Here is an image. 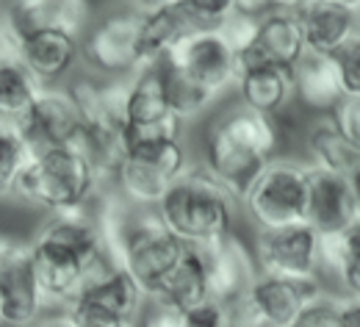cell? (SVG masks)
Segmentation results:
<instances>
[{
	"label": "cell",
	"mask_w": 360,
	"mask_h": 327,
	"mask_svg": "<svg viewBox=\"0 0 360 327\" xmlns=\"http://www.w3.org/2000/svg\"><path fill=\"white\" fill-rule=\"evenodd\" d=\"M28 252L47 308H67L91 272L111 261L91 205L47 214L28 241Z\"/></svg>",
	"instance_id": "6da1fadb"
},
{
	"label": "cell",
	"mask_w": 360,
	"mask_h": 327,
	"mask_svg": "<svg viewBox=\"0 0 360 327\" xmlns=\"http://www.w3.org/2000/svg\"><path fill=\"white\" fill-rule=\"evenodd\" d=\"M161 64L167 72L169 105L186 128L214 114L236 92L241 78L238 53L219 25L191 28Z\"/></svg>",
	"instance_id": "7a4b0ae2"
},
{
	"label": "cell",
	"mask_w": 360,
	"mask_h": 327,
	"mask_svg": "<svg viewBox=\"0 0 360 327\" xmlns=\"http://www.w3.org/2000/svg\"><path fill=\"white\" fill-rule=\"evenodd\" d=\"M285 141L274 117L258 114L238 100L225 103L208 120L200 139V167L214 175L241 203L247 188L271 158L283 155Z\"/></svg>",
	"instance_id": "3957f363"
},
{
	"label": "cell",
	"mask_w": 360,
	"mask_h": 327,
	"mask_svg": "<svg viewBox=\"0 0 360 327\" xmlns=\"http://www.w3.org/2000/svg\"><path fill=\"white\" fill-rule=\"evenodd\" d=\"M155 217L186 247H202L236 233L238 200L194 161L155 205Z\"/></svg>",
	"instance_id": "277c9868"
},
{
	"label": "cell",
	"mask_w": 360,
	"mask_h": 327,
	"mask_svg": "<svg viewBox=\"0 0 360 327\" xmlns=\"http://www.w3.org/2000/svg\"><path fill=\"white\" fill-rule=\"evenodd\" d=\"M100 191L103 188L94 169L75 147H53L31 155L14 184L11 197L42 208L45 214H56L91 205Z\"/></svg>",
	"instance_id": "5b68a950"
},
{
	"label": "cell",
	"mask_w": 360,
	"mask_h": 327,
	"mask_svg": "<svg viewBox=\"0 0 360 327\" xmlns=\"http://www.w3.org/2000/svg\"><path fill=\"white\" fill-rule=\"evenodd\" d=\"M308 164L302 158L277 155L247 188L238 208L258 231H277L305 222Z\"/></svg>",
	"instance_id": "8992f818"
},
{
	"label": "cell",
	"mask_w": 360,
	"mask_h": 327,
	"mask_svg": "<svg viewBox=\"0 0 360 327\" xmlns=\"http://www.w3.org/2000/svg\"><path fill=\"white\" fill-rule=\"evenodd\" d=\"M191 150L183 139L134 144L125 153V161L114 178V188L134 208L155 211L172 184L191 167Z\"/></svg>",
	"instance_id": "52a82bcc"
},
{
	"label": "cell",
	"mask_w": 360,
	"mask_h": 327,
	"mask_svg": "<svg viewBox=\"0 0 360 327\" xmlns=\"http://www.w3.org/2000/svg\"><path fill=\"white\" fill-rule=\"evenodd\" d=\"M141 17L144 11L134 8L131 3H122L91 20L81 37V53H78V61H84L89 75L105 81H125L141 67L139 64Z\"/></svg>",
	"instance_id": "ba28073f"
},
{
	"label": "cell",
	"mask_w": 360,
	"mask_h": 327,
	"mask_svg": "<svg viewBox=\"0 0 360 327\" xmlns=\"http://www.w3.org/2000/svg\"><path fill=\"white\" fill-rule=\"evenodd\" d=\"M252 255L261 275L285 281H319L321 236L305 222L277 231H258Z\"/></svg>",
	"instance_id": "9c48e42d"
},
{
	"label": "cell",
	"mask_w": 360,
	"mask_h": 327,
	"mask_svg": "<svg viewBox=\"0 0 360 327\" xmlns=\"http://www.w3.org/2000/svg\"><path fill=\"white\" fill-rule=\"evenodd\" d=\"M45 308L28 241L11 238L0 252V327H34Z\"/></svg>",
	"instance_id": "30bf717a"
},
{
	"label": "cell",
	"mask_w": 360,
	"mask_h": 327,
	"mask_svg": "<svg viewBox=\"0 0 360 327\" xmlns=\"http://www.w3.org/2000/svg\"><path fill=\"white\" fill-rule=\"evenodd\" d=\"M125 81H105L89 72L70 75L64 89L70 94L81 128L94 136L125 139Z\"/></svg>",
	"instance_id": "8fae6325"
},
{
	"label": "cell",
	"mask_w": 360,
	"mask_h": 327,
	"mask_svg": "<svg viewBox=\"0 0 360 327\" xmlns=\"http://www.w3.org/2000/svg\"><path fill=\"white\" fill-rule=\"evenodd\" d=\"M208 275V294L219 305H233L250 294L252 283L258 281V264L252 247H247L236 233H227L217 241L197 247Z\"/></svg>",
	"instance_id": "7c38bea8"
},
{
	"label": "cell",
	"mask_w": 360,
	"mask_h": 327,
	"mask_svg": "<svg viewBox=\"0 0 360 327\" xmlns=\"http://www.w3.org/2000/svg\"><path fill=\"white\" fill-rule=\"evenodd\" d=\"M17 131L28 144V150L45 153L53 147H70L78 131H81V117L70 100V94L61 86H42L25 117L17 122Z\"/></svg>",
	"instance_id": "4fadbf2b"
},
{
	"label": "cell",
	"mask_w": 360,
	"mask_h": 327,
	"mask_svg": "<svg viewBox=\"0 0 360 327\" xmlns=\"http://www.w3.org/2000/svg\"><path fill=\"white\" fill-rule=\"evenodd\" d=\"M0 20L6 23L8 34L17 42L39 31H64L81 39L91 23V3L89 0H6L0 6Z\"/></svg>",
	"instance_id": "5bb4252c"
},
{
	"label": "cell",
	"mask_w": 360,
	"mask_h": 327,
	"mask_svg": "<svg viewBox=\"0 0 360 327\" xmlns=\"http://www.w3.org/2000/svg\"><path fill=\"white\" fill-rule=\"evenodd\" d=\"M305 53L302 25L297 11L285 8H269L258 17L252 42L238 53V70H250L258 64H274V67H294L297 58Z\"/></svg>",
	"instance_id": "9a60e30c"
},
{
	"label": "cell",
	"mask_w": 360,
	"mask_h": 327,
	"mask_svg": "<svg viewBox=\"0 0 360 327\" xmlns=\"http://www.w3.org/2000/svg\"><path fill=\"white\" fill-rule=\"evenodd\" d=\"M355 219H358V205L349 178L308 167L305 225H311L324 238V236L344 233Z\"/></svg>",
	"instance_id": "2e32d148"
},
{
	"label": "cell",
	"mask_w": 360,
	"mask_h": 327,
	"mask_svg": "<svg viewBox=\"0 0 360 327\" xmlns=\"http://www.w3.org/2000/svg\"><path fill=\"white\" fill-rule=\"evenodd\" d=\"M321 294L324 288L319 281H285L258 275V281L252 283L247 294V302L261 327H291L297 316Z\"/></svg>",
	"instance_id": "e0dca14e"
},
{
	"label": "cell",
	"mask_w": 360,
	"mask_h": 327,
	"mask_svg": "<svg viewBox=\"0 0 360 327\" xmlns=\"http://www.w3.org/2000/svg\"><path fill=\"white\" fill-rule=\"evenodd\" d=\"M81 39L64 31H39L17 42V61L39 86H61L72 75Z\"/></svg>",
	"instance_id": "ac0fdd59"
},
{
	"label": "cell",
	"mask_w": 360,
	"mask_h": 327,
	"mask_svg": "<svg viewBox=\"0 0 360 327\" xmlns=\"http://www.w3.org/2000/svg\"><path fill=\"white\" fill-rule=\"evenodd\" d=\"M291 78H294V103L308 114H330L344 97L335 56L305 50L291 67Z\"/></svg>",
	"instance_id": "d6986e66"
},
{
	"label": "cell",
	"mask_w": 360,
	"mask_h": 327,
	"mask_svg": "<svg viewBox=\"0 0 360 327\" xmlns=\"http://www.w3.org/2000/svg\"><path fill=\"white\" fill-rule=\"evenodd\" d=\"M75 300L97 305V308H105V311H111L117 316H125V319H134V322H139V316H141V311L147 305L144 291L114 261H108L100 269H94L89 275V281L84 283V288L75 294Z\"/></svg>",
	"instance_id": "ffe728a7"
},
{
	"label": "cell",
	"mask_w": 360,
	"mask_h": 327,
	"mask_svg": "<svg viewBox=\"0 0 360 327\" xmlns=\"http://www.w3.org/2000/svg\"><path fill=\"white\" fill-rule=\"evenodd\" d=\"M302 161L314 169L335 172V175H352L360 167V153L344 139V134L335 128L330 114H311L302 128Z\"/></svg>",
	"instance_id": "44dd1931"
},
{
	"label": "cell",
	"mask_w": 360,
	"mask_h": 327,
	"mask_svg": "<svg viewBox=\"0 0 360 327\" xmlns=\"http://www.w3.org/2000/svg\"><path fill=\"white\" fill-rule=\"evenodd\" d=\"M297 14H300V25H302L305 50H314V53L338 56L360 34V17L341 6L311 0Z\"/></svg>",
	"instance_id": "7402d4cb"
},
{
	"label": "cell",
	"mask_w": 360,
	"mask_h": 327,
	"mask_svg": "<svg viewBox=\"0 0 360 327\" xmlns=\"http://www.w3.org/2000/svg\"><path fill=\"white\" fill-rule=\"evenodd\" d=\"M197 25L200 23L180 6L178 0L164 3L153 11H144L141 28H139V64L141 67L161 64L167 58V53Z\"/></svg>",
	"instance_id": "603a6c76"
},
{
	"label": "cell",
	"mask_w": 360,
	"mask_h": 327,
	"mask_svg": "<svg viewBox=\"0 0 360 327\" xmlns=\"http://www.w3.org/2000/svg\"><path fill=\"white\" fill-rule=\"evenodd\" d=\"M233 100L241 105L274 117L294 105V78L288 67H274V64H258L241 72Z\"/></svg>",
	"instance_id": "cb8c5ba5"
},
{
	"label": "cell",
	"mask_w": 360,
	"mask_h": 327,
	"mask_svg": "<svg viewBox=\"0 0 360 327\" xmlns=\"http://www.w3.org/2000/svg\"><path fill=\"white\" fill-rule=\"evenodd\" d=\"M208 300H211L208 275H205V264H202V255L197 247H186L178 267L167 275V281L150 297V302H161V305H169L178 311H188V308L202 305Z\"/></svg>",
	"instance_id": "d4e9b609"
},
{
	"label": "cell",
	"mask_w": 360,
	"mask_h": 327,
	"mask_svg": "<svg viewBox=\"0 0 360 327\" xmlns=\"http://www.w3.org/2000/svg\"><path fill=\"white\" fill-rule=\"evenodd\" d=\"M321 272L335 275L347 294L360 288V219H355L344 233L321 238Z\"/></svg>",
	"instance_id": "484cf974"
},
{
	"label": "cell",
	"mask_w": 360,
	"mask_h": 327,
	"mask_svg": "<svg viewBox=\"0 0 360 327\" xmlns=\"http://www.w3.org/2000/svg\"><path fill=\"white\" fill-rule=\"evenodd\" d=\"M39 84L25 72L20 61L0 64V122L17 125L39 94Z\"/></svg>",
	"instance_id": "4316f807"
},
{
	"label": "cell",
	"mask_w": 360,
	"mask_h": 327,
	"mask_svg": "<svg viewBox=\"0 0 360 327\" xmlns=\"http://www.w3.org/2000/svg\"><path fill=\"white\" fill-rule=\"evenodd\" d=\"M31 150L17 131V125H3L0 122V200L14 194V184L25 164L31 161Z\"/></svg>",
	"instance_id": "83f0119b"
},
{
	"label": "cell",
	"mask_w": 360,
	"mask_h": 327,
	"mask_svg": "<svg viewBox=\"0 0 360 327\" xmlns=\"http://www.w3.org/2000/svg\"><path fill=\"white\" fill-rule=\"evenodd\" d=\"M64 314L72 319L75 327H139V322L134 319H125V316H117L105 308H97V305H89V302H78L72 300Z\"/></svg>",
	"instance_id": "f1b7e54d"
},
{
	"label": "cell",
	"mask_w": 360,
	"mask_h": 327,
	"mask_svg": "<svg viewBox=\"0 0 360 327\" xmlns=\"http://www.w3.org/2000/svg\"><path fill=\"white\" fill-rule=\"evenodd\" d=\"M330 120L335 122V128L344 134V139L349 141L360 153V97L358 94H344L338 100V105L330 111Z\"/></svg>",
	"instance_id": "f546056e"
},
{
	"label": "cell",
	"mask_w": 360,
	"mask_h": 327,
	"mask_svg": "<svg viewBox=\"0 0 360 327\" xmlns=\"http://www.w3.org/2000/svg\"><path fill=\"white\" fill-rule=\"evenodd\" d=\"M291 327H341V311H338V300H333L330 294H321L314 300Z\"/></svg>",
	"instance_id": "4dcf8cb0"
},
{
	"label": "cell",
	"mask_w": 360,
	"mask_h": 327,
	"mask_svg": "<svg viewBox=\"0 0 360 327\" xmlns=\"http://www.w3.org/2000/svg\"><path fill=\"white\" fill-rule=\"evenodd\" d=\"M200 25H219L233 14V0H178Z\"/></svg>",
	"instance_id": "1f68e13d"
},
{
	"label": "cell",
	"mask_w": 360,
	"mask_h": 327,
	"mask_svg": "<svg viewBox=\"0 0 360 327\" xmlns=\"http://www.w3.org/2000/svg\"><path fill=\"white\" fill-rule=\"evenodd\" d=\"M335 61L341 70L344 94H358L360 97V34L335 56Z\"/></svg>",
	"instance_id": "d6a6232c"
},
{
	"label": "cell",
	"mask_w": 360,
	"mask_h": 327,
	"mask_svg": "<svg viewBox=\"0 0 360 327\" xmlns=\"http://www.w3.org/2000/svg\"><path fill=\"white\" fill-rule=\"evenodd\" d=\"M183 327H230L227 322V308L208 300L202 305H194L183 311Z\"/></svg>",
	"instance_id": "836d02e7"
},
{
	"label": "cell",
	"mask_w": 360,
	"mask_h": 327,
	"mask_svg": "<svg viewBox=\"0 0 360 327\" xmlns=\"http://www.w3.org/2000/svg\"><path fill=\"white\" fill-rule=\"evenodd\" d=\"M139 327H183V311L169 308V305H161V302H150L141 311Z\"/></svg>",
	"instance_id": "e575fe53"
},
{
	"label": "cell",
	"mask_w": 360,
	"mask_h": 327,
	"mask_svg": "<svg viewBox=\"0 0 360 327\" xmlns=\"http://www.w3.org/2000/svg\"><path fill=\"white\" fill-rule=\"evenodd\" d=\"M338 311H341V327H360V297L352 294L338 297Z\"/></svg>",
	"instance_id": "d590c367"
},
{
	"label": "cell",
	"mask_w": 360,
	"mask_h": 327,
	"mask_svg": "<svg viewBox=\"0 0 360 327\" xmlns=\"http://www.w3.org/2000/svg\"><path fill=\"white\" fill-rule=\"evenodd\" d=\"M34 327H75V325H72V319H70V316L61 311L58 316H47V319H39V322H37Z\"/></svg>",
	"instance_id": "8d00e7d4"
},
{
	"label": "cell",
	"mask_w": 360,
	"mask_h": 327,
	"mask_svg": "<svg viewBox=\"0 0 360 327\" xmlns=\"http://www.w3.org/2000/svg\"><path fill=\"white\" fill-rule=\"evenodd\" d=\"M311 0H269L271 8H285V11H300V8H305Z\"/></svg>",
	"instance_id": "74e56055"
},
{
	"label": "cell",
	"mask_w": 360,
	"mask_h": 327,
	"mask_svg": "<svg viewBox=\"0 0 360 327\" xmlns=\"http://www.w3.org/2000/svg\"><path fill=\"white\" fill-rule=\"evenodd\" d=\"M125 3H131L139 11H153V8L164 6V3H172V0H125Z\"/></svg>",
	"instance_id": "f35d334b"
},
{
	"label": "cell",
	"mask_w": 360,
	"mask_h": 327,
	"mask_svg": "<svg viewBox=\"0 0 360 327\" xmlns=\"http://www.w3.org/2000/svg\"><path fill=\"white\" fill-rule=\"evenodd\" d=\"M319 3L341 6V8H347V11H352V14H358V17H360V0H319Z\"/></svg>",
	"instance_id": "ab89813d"
},
{
	"label": "cell",
	"mask_w": 360,
	"mask_h": 327,
	"mask_svg": "<svg viewBox=\"0 0 360 327\" xmlns=\"http://www.w3.org/2000/svg\"><path fill=\"white\" fill-rule=\"evenodd\" d=\"M349 184H352V191H355V205H358V219H360V167L349 175Z\"/></svg>",
	"instance_id": "60d3db41"
}]
</instances>
